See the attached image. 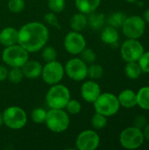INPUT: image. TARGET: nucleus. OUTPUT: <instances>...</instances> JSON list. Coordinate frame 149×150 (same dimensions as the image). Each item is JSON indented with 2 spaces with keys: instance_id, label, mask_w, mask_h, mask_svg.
I'll list each match as a JSON object with an SVG mask.
<instances>
[{
  "instance_id": "nucleus-1",
  "label": "nucleus",
  "mask_w": 149,
  "mask_h": 150,
  "mask_svg": "<svg viewBox=\"0 0 149 150\" xmlns=\"http://www.w3.org/2000/svg\"><path fill=\"white\" fill-rule=\"evenodd\" d=\"M49 33L45 25L40 22H30L18 30V44L27 52H36L47 44Z\"/></svg>"
},
{
  "instance_id": "nucleus-2",
  "label": "nucleus",
  "mask_w": 149,
  "mask_h": 150,
  "mask_svg": "<svg viewBox=\"0 0 149 150\" xmlns=\"http://www.w3.org/2000/svg\"><path fill=\"white\" fill-rule=\"evenodd\" d=\"M70 99L69 90L62 84H54L46 95L47 105L52 109H64Z\"/></svg>"
},
{
  "instance_id": "nucleus-3",
  "label": "nucleus",
  "mask_w": 149,
  "mask_h": 150,
  "mask_svg": "<svg viewBox=\"0 0 149 150\" xmlns=\"http://www.w3.org/2000/svg\"><path fill=\"white\" fill-rule=\"evenodd\" d=\"M96 112L105 117L115 115L120 107L118 97L110 92L101 93L93 103Z\"/></svg>"
},
{
  "instance_id": "nucleus-4",
  "label": "nucleus",
  "mask_w": 149,
  "mask_h": 150,
  "mask_svg": "<svg viewBox=\"0 0 149 150\" xmlns=\"http://www.w3.org/2000/svg\"><path fill=\"white\" fill-rule=\"evenodd\" d=\"M4 62L11 68H21L29 60V52L20 45L5 47L2 54Z\"/></svg>"
},
{
  "instance_id": "nucleus-5",
  "label": "nucleus",
  "mask_w": 149,
  "mask_h": 150,
  "mask_svg": "<svg viewBox=\"0 0 149 150\" xmlns=\"http://www.w3.org/2000/svg\"><path fill=\"white\" fill-rule=\"evenodd\" d=\"M45 123L47 128L54 133H61L68 129L69 116L63 109H50L47 112Z\"/></svg>"
},
{
  "instance_id": "nucleus-6",
  "label": "nucleus",
  "mask_w": 149,
  "mask_h": 150,
  "mask_svg": "<svg viewBox=\"0 0 149 150\" xmlns=\"http://www.w3.org/2000/svg\"><path fill=\"white\" fill-rule=\"evenodd\" d=\"M143 131L136 127H129L124 129L119 136L121 146L126 149H137L144 143Z\"/></svg>"
},
{
  "instance_id": "nucleus-7",
  "label": "nucleus",
  "mask_w": 149,
  "mask_h": 150,
  "mask_svg": "<svg viewBox=\"0 0 149 150\" xmlns=\"http://www.w3.org/2000/svg\"><path fill=\"white\" fill-rule=\"evenodd\" d=\"M4 124L11 129H21L27 121L25 112L18 106H10L2 113Z\"/></svg>"
},
{
  "instance_id": "nucleus-8",
  "label": "nucleus",
  "mask_w": 149,
  "mask_h": 150,
  "mask_svg": "<svg viewBox=\"0 0 149 150\" xmlns=\"http://www.w3.org/2000/svg\"><path fill=\"white\" fill-rule=\"evenodd\" d=\"M146 29V22L142 17L138 15H133L131 17H126L123 25L122 31L124 35L127 39H136L141 38Z\"/></svg>"
},
{
  "instance_id": "nucleus-9",
  "label": "nucleus",
  "mask_w": 149,
  "mask_h": 150,
  "mask_svg": "<svg viewBox=\"0 0 149 150\" xmlns=\"http://www.w3.org/2000/svg\"><path fill=\"white\" fill-rule=\"evenodd\" d=\"M40 76H42L43 81L49 85L59 83L64 76V67L56 60L47 62V64L42 68Z\"/></svg>"
},
{
  "instance_id": "nucleus-10",
  "label": "nucleus",
  "mask_w": 149,
  "mask_h": 150,
  "mask_svg": "<svg viewBox=\"0 0 149 150\" xmlns=\"http://www.w3.org/2000/svg\"><path fill=\"white\" fill-rule=\"evenodd\" d=\"M143 53V45L136 39H127L120 47L122 59L126 62H138Z\"/></svg>"
},
{
  "instance_id": "nucleus-11",
  "label": "nucleus",
  "mask_w": 149,
  "mask_h": 150,
  "mask_svg": "<svg viewBox=\"0 0 149 150\" xmlns=\"http://www.w3.org/2000/svg\"><path fill=\"white\" fill-rule=\"evenodd\" d=\"M64 71L69 78L75 81H82L88 76V66L82 59L73 58L67 62Z\"/></svg>"
},
{
  "instance_id": "nucleus-12",
  "label": "nucleus",
  "mask_w": 149,
  "mask_h": 150,
  "mask_svg": "<svg viewBox=\"0 0 149 150\" xmlns=\"http://www.w3.org/2000/svg\"><path fill=\"white\" fill-rule=\"evenodd\" d=\"M99 143V135L93 130L83 131L76 141V149L79 150H95L98 148Z\"/></svg>"
},
{
  "instance_id": "nucleus-13",
  "label": "nucleus",
  "mask_w": 149,
  "mask_h": 150,
  "mask_svg": "<svg viewBox=\"0 0 149 150\" xmlns=\"http://www.w3.org/2000/svg\"><path fill=\"white\" fill-rule=\"evenodd\" d=\"M64 47L69 54H78L86 47V40L79 32L72 31L66 35Z\"/></svg>"
},
{
  "instance_id": "nucleus-14",
  "label": "nucleus",
  "mask_w": 149,
  "mask_h": 150,
  "mask_svg": "<svg viewBox=\"0 0 149 150\" xmlns=\"http://www.w3.org/2000/svg\"><path fill=\"white\" fill-rule=\"evenodd\" d=\"M101 94V89L97 83L90 80L83 83L81 88L82 98L88 103H94V101Z\"/></svg>"
},
{
  "instance_id": "nucleus-15",
  "label": "nucleus",
  "mask_w": 149,
  "mask_h": 150,
  "mask_svg": "<svg viewBox=\"0 0 149 150\" xmlns=\"http://www.w3.org/2000/svg\"><path fill=\"white\" fill-rule=\"evenodd\" d=\"M42 68H43L42 65L39 62L33 61V60H28L21 67V69H22L24 76L33 79L41 75Z\"/></svg>"
},
{
  "instance_id": "nucleus-16",
  "label": "nucleus",
  "mask_w": 149,
  "mask_h": 150,
  "mask_svg": "<svg viewBox=\"0 0 149 150\" xmlns=\"http://www.w3.org/2000/svg\"><path fill=\"white\" fill-rule=\"evenodd\" d=\"M18 31L14 27H5L0 32V43L4 47L12 46L18 43Z\"/></svg>"
},
{
  "instance_id": "nucleus-17",
  "label": "nucleus",
  "mask_w": 149,
  "mask_h": 150,
  "mask_svg": "<svg viewBox=\"0 0 149 150\" xmlns=\"http://www.w3.org/2000/svg\"><path fill=\"white\" fill-rule=\"evenodd\" d=\"M118 99L119 105L126 109L133 108L134 106L137 105V95L136 92H134L133 90L127 89L122 91L119 94Z\"/></svg>"
},
{
  "instance_id": "nucleus-18",
  "label": "nucleus",
  "mask_w": 149,
  "mask_h": 150,
  "mask_svg": "<svg viewBox=\"0 0 149 150\" xmlns=\"http://www.w3.org/2000/svg\"><path fill=\"white\" fill-rule=\"evenodd\" d=\"M100 3L101 0H76V7L80 12L90 14L98 8Z\"/></svg>"
},
{
  "instance_id": "nucleus-19",
  "label": "nucleus",
  "mask_w": 149,
  "mask_h": 150,
  "mask_svg": "<svg viewBox=\"0 0 149 150\" xmlns=\"http://www.w3.org/2000/svg\"><path fill=\"white\" fill-rule=\"evenodd\" d=\"M119 34L117 29L113 26H106L101 33V40L108 45H116L119 41Z\"/></svg>"
},
{
  "instance_id": "nucleus-20",
  "label": "nucleus",
  "mask_w": 149,
  "mask_h": 150,
  "mask_svg": "<svg viewBox=\"0 0 149 150\" xmlns=\"http://www.w3.org/2000/svg\"><path fill=\"white\" fill-rule=\"evenodd\" d=\"M88 25V20L84 13H76L70 19V27L73 31L80 32Z\"/></svg>"
},
{
  "instance_id": "nucleus-21",
  "label": "nucleus",
  "mask_w": 149,
  "mask_h": 150,
  "mask_svg": "<svg viewBox=\"0 0 149 150\" xmlns=\"http://www.w3.org/2000/svg\"><path fill=\"white\" fill-rule=\"evenodd\" d=\"M88 25L94 30H97L100 29L101 27H103V25L105 23V16L103 13H99V12H91L90 13L88 18Z\"/></svg>"
},
{
  "instance_id": "nucleus-22",
  "label": "nucleus",
  "mask_w": 149,
  "mask_h": 150,
  "mask_svg": "<svg viewBox=\"0 0 149 150\" xmlns=\"http://www.w3.org/2000/svg\"><path fill=\"white\" fill-rule=\"evenodd\" d=\"M125 73L129 79L135 80L138 79L143 72L138 62H126V65L125 67Z\"/></svg>"
},
{
  "instance_id": "nucleus-23",
  "label": "nucleus",
  "mask_w": 149,
  "mask_h": 150,
  "mask_svg": "<svg viewBox=\"0 0 149 150\" xmlns=\"http://www.w3.org/2000/svg\"><path fill=\"white\" fill-rule=\"evenodd\" d=\"M137 95V105L141 109L149 111V86H144L141 88Z\"/></svg>"
},
{
  "instance_id": "nucleus-24",
  "label": "nucleus",
  "mask_w": 149,
  "mask_h": 150,
  "mask_svg": "<svg viewBox=\"0 0 149 150\" xmlns=\"http://www.w3.org/2000/svg\"><path fill=\"white\" fill-rule=\"evenodd\" d=\"M126 18V16L125 13L121 11H116L108 16V18L105 19L107 24L111 26H113L115 28L122 27L125 20Z\"/></svg>"
},
{
  "instance_id": "nucleus-25",
  "label": "nucleus",
  "mask_w": 149,
  "mask_h": 150,
  "mask_svg": "<svg viewBox=\"0 0 149 150\" xmlns=\"http://www.w3.org/2000/svg\"><path fill=\"white\" fill-rule=\"evenodd\" d=\"M90 123H91V126L95 129H98V130L103 129L107 125V117L96 112L92 116V118L90 120Z\"/></svg>"
},
{
  "instance_id": "nucleus-26",
  "label": "nucleus",
  "mask_w": 149,
  "mask_h": 150,
  "mask_svg": "<svg viewBox=\"0 0 149 150\" xmlns=\"http://www.w3.org/2000/svg\"><path fill=\"white\" fill-rule=\"evenodd\" d=\"M7 77H8L9 81L11 83H20L22 81L23 77H24L21 68H18V67L11 68V69L9 70V72H8V76Z\"/></svg>"
},
{
  "instance_id": "nucleus-27",
  "label": "nucleus",
  "mask_w": 149,
  "mask_h": 150,
  "mask_svg": "<svg viewBox=\"0 0 149 150\" xmlns=\"http://www.w3.org/2000/svg\"><path fill=\"white\" fill-rule=\"evenodd\" d=\"M104 74V69L101 65L91 63L90 67H88V76L91 79H98Z\"/></svg>"
},
{
  "instance_id": "nucleus-28",
  "label": "nucleus",
  "mask_w": 149,
  "mask_h": 150,
  "mask_svg": "<svg viewBox=\"0 0 149 150\" xmlns=\"http://www.w3.org/2000/svg\"><path fill=\"white\" fill-rule=\"evenodd\" d=\"M41 56L43 60L47 62H53V61H55L57 58V52L53 47H50V46L45 47L42 50Z\"/></svg>"
},
{
  "instance_id": "nucleus-29",
  "label": "nucleus",
  "mask_w": 149,
  "mask_h": 150,
  "mask_svg": "<svg viewBox=\"0 0 149 150\" xmlns=\"http://www.w3.org/2000/svg\"><path fill=\"white\" fill-rule=\"evenodd\" d=\"M47 116V111L42 108H36L32 112L31 117L34 123L37 124H42L45 122Z\"/></svg>"
},
{
  "instance_id": "nucleus-30",
  "label": "nucleus",
  "mask_w": 149,
  "mask_h": 150,
  "mask_svg": "<svg viewBox=\"0 0 149 150\" xmlns=\"http://www.w3.org/2000/svg\"><path fill=\"white\" fill-rule=\"evenodd\" d=\"M47 4L51 11L59 13L65 8V0H47Z\"/></svg>"
},
{
  "instance_id": "nucleus-31",
  "label": "nucleus",
  "mask_w": 149,
  "mask_h": 150,
  "mask_svg": "<svg viewBox=\"0 0 149 150\" xmlns=\"http://www.w3.org/2000/svg\"><path fill=\"white\" fill-rule=\"evenodd\" d=\"M68 111V112L69 114L75 115V114H78L81 112L82 106L80 102H78L76 99H69V101L68 102V104L66 105L65 107Z\"/></svg>"
},
{
  "instance_id": "nucleus-32",
  "label": "nucleus",
  "mask_w": 149,
  "mask_h": 150,
  "mask_svg": "<svg viewBox=\"0 0 149 150\" xmlns=\"http://www.w3.org/2000/svg\"><path fill=\"white\" fill-rule=\"evenodd\" d=\"M81 59L85 62H88V63H93L96 59H97V54L96 53L90 49V48H84L81 53Z\"/></svg>"
},
{
  "instance_id": "nucleus-33",
  "label": "nucleus",
  "mask_w": 149,
  "mask_h": 150,
  "mask_svg": "<svg viewBox=\"0 0 149 150\" xmlns=\"http://www.w3.org/2000/svg\"><path fill=\"white\" fill-rule=\"evenodd\" d=\"M8 8L11 12L18 13L24 10L25 1L24 0H9Z\"/></svg>"
},
{
  "instance_id": "nucleus-34",
  "label": "nucleus",
  "mask_w": 149,
  "mask_h": 150,
  "mask_svg": "<svg viewBox=\"0 0 149 150\" xmlns=\"http://www.w3.org/2000/svg\"><path fill=\"white\" fill-rule=\"evenodd\" d=\"M138 63L143 73H149V51H144V53L138 60Z\"/></svg>"
},
{
  "instance_id": "nucleus-35",
  "label": "nucleus",
  "mask_w": 149,
  "mask_h": 150,
  "mask_svg": "<svg viewBox=\"0 0 149 150\" xmlns=\"http://www.w3.org/2000/svg\"><path fill=\"white\" fill-rule=\"evenodd\" d=\"M45 20L47 23H48L49 25L54 26V27H57L58 29L61 28V25H60V23H59V20L55 15L54 12L51 11V12H48L45 15Z\"/></svg>"
},
{
  "instance_id": "nucleus-36",
  "label": "nucleus",
  "mask_w": 149,
  "mask_h": 150,
  "mask_svg": "<svg viewBox=\"0 0 149 150\" xmlns=\"http://www.w3.org/2000/svg\"><path fill=\"white\" fill-rule=\"evenodd\" d=\"M147 124H148L147 119L144 116H142V115L137 116L135 118V120H134V127H138V128H140L141 130L146 127Z\"/></svg>"
},
{
  "instance_id": "nucleus-37",
  "label": "nucleus",
  "mask_w": 149,
  "mask_h": 150,
  "mask_svg": "<svg viewBox=\"0 0 149 150\" xmlns=\"http://www.w3.org/2000/svg\"><path fill=\"white\" fill-rule=\"evenodd\" d=\"M8 69L4 66V65H0V82L4 81L7 76H8Z\"/></svg>"
},
{
  "instance_id": "nucleus-38",
  "label": "nucleus",
  "mask_w": 149,
  "mask_h": 150,
  "mask_svg": "<svg viewBox=\"0 0 149 150\" xmlns=\"http://www.w3.org/2000/svg\"><path fill=\"white\" fill-rule=\"evenodd\" d=\"M143 134H144V138L149 142V123H148L146 127L143 128Z\"/></svg>"
},
{
  "instance_id": "nucleus-39",
  "label": "nucleus",
  "mask_w": 149,
  "mask_h": 150,
  "mask_svg": "<svg viewBox=\"0 0 149 150\" xmlns=\"http://www.w3.org/2000/svg\"><path fill=\"white\" fill-rule=\"evenodd\" d=\"M143 19L145 20V22H147V23H149V8L148 9H147L145 11H144V13H143Z\"/></svg>"
},
{
  "instance_id": "nucleus-40",
  "label": "nucleus",
  "mask_w": 149,
  "mask_h": 150,
  "mask_svg": "<svg viewBox=\"0 0 149 150\" xmlns=\"http://www.w3.org/2000/svg\"><path fill=\"white\" fill-rule=\"evenodd\" d=\"M4 124V120H3V115L2 113H0V127Z\"/></svg>"
},
{
  "instance_id": "nucleus-41",
  "label": "nucleus",
  "mask_w": 149,
  "mask_h": 150,
  "mask_svg": "<svg viewBox=\"0 0 149 150\" xmlns=\"http://www.w3.org/2000/svg\"><path fill=\"white\" fill-rule=\"evenodd\" d=\"M127 3H130V4H133V3H135L137 0H126Z\"/></svg>"
}]
</instances>
